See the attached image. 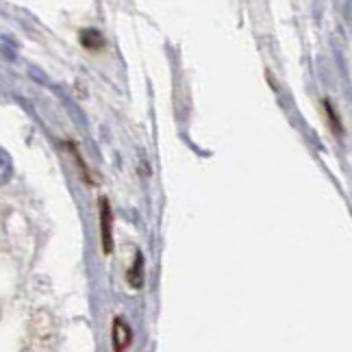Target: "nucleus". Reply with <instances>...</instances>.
I'll use <instances>...</instances> for the list:
<instances>
[{
  "label": "nucleus",
  "mask_w": 352,
  "mask_h": 352,
  "mask_svg": "<svg viewBox=\"0 0 352 352\" xmlns=\"http://www.w3.org/2000/svg\"><path fill=\"white\" fill-rule=\"evenodd\" d=\"M324 113H327V120H329V129L335 133V138H342V122L337 118L333 104L329 100H324Z\"/></svg>",
  "instance_id": "nucleus-2"
},
{
  "label": "nucleus",
  "mask_w": 352,
  "mask_h": 352,
  "mask_svg": "<svg viewBox=\"0 0 352 352\" xmlns=\"http://www.w3.org/2000/svg\"><path fill=\"white\" fill-rule=\"evenodd\" d=\"M102 235H104V252H111V213L107 200L102 202Z\"/></svg>",
  "instance_id": "nucleus-1"
}]
</instances>
